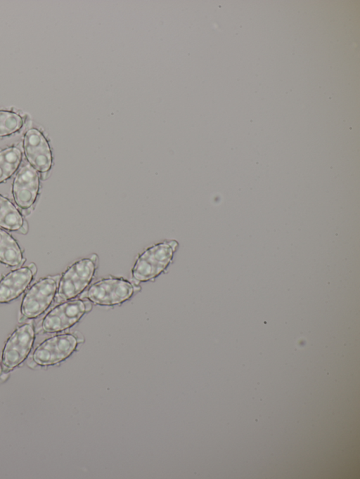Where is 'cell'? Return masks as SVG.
I'll return each instance as SVG.
<instances>
[{
    "label": "cell",
    "mask_w": 360,
    "mask_h": 479,
    "mask_svg": "<svg viewBox=\"0 0 360 479\" xmlns=\"http://www.w3.org/2000/svg\"><path fill=\"white\" fill-rule=\"evenodd\" d=\"M40 176L28 163L18 169L12 183L15 204L22 210H30L36 203L40 190Z\"/></svg>",
    "instance_id": "cell-9"
},
{
    "label": "cell",
    "mask_w": 360,
    "mask_h": 479,
    "mask_svg": "<svg viewBox=\"0 0 360 479\" xmlns=\"http://www.w3.org/2000/svg\"><path fill=\"white\" fill-rule=\"evenodd\" d=\"M25 118L21 114L8 110H0V138L13 136L21 131Z\"/></svg>",
    "instance_id": "cell-14"
},
{
    "label": "cell",
    "mask_w": 360,
    "mask_h": 479,
    "mask_svg": "<svg viewBox=\"0 0 360 479\" xmlns=\"http://www.w3.org/2000/svg\"><path fill=\"white\" fill-rule=\"evenodd\" d=\"M98 257L81 258L71 264L60 276L56 292V301L73 299L91 282L97 268Z\"/></svg>",
    "instance_id": "cell-2"
},
{
    "label": "cell",
    "mask_w": 360,
    "mask_h": 479,
    "mask_svg": "<svg viewBox=\"0 0 360 479\" xmlns=\"http://www.w3.org/2000/svg\"><path fill=\"white\" fill-rule=\"evenodd\" d=\"M59 278L58 275L43 277L28 289L20 305L24 318H36L49 308L56 298Z\"/></svg>",
    "instance_id": "cell-6"
},
{
    "label": "cell",
    "mask_w": 360,
    "mask_h": 479,
    "mask_svg": "<svg viewBox=\"0 0 360 479\" xmlns=\"http://www.w3.org/2000/svg\"><path fill=\"white\" fill-rule=\"evenodd\" d=\"M178 248L176 240H165L146 248L136 258L131 276L138 282L153 280L163 273Z\"/></svg>",
    "instance_id": "cell-1"
},
{
    "label": "cell",
    "mask_w": 360,
    "mask_h": 479,
    "mask_svg": "<svg viewBox=\"0 0 360 479\" xmlns=\"http://www.w3.org/2000/svg\"><path fill=\"white\" fill-rule=\"evenodd\" d=\"M24 261L22 250L17 241L0 228V263L9 267H18Z\"/></svg>",
    "instance_id": "cell-12"
},
{
    "label": "cell",
    "mask_w": 360,
    "mask_h": 479,
    "mask_svg": "<svg viewBox=\"0 0 360 479\" xmlns=\"http://www.w3.org/2000/svg\"><path fill=\"white\" fill-rule=\"evenodd\" d=\"M0 228L9 231L26 234L28 225L16 206L0 194Z\"/></svg>",
    "instance_id": "cell-11"
},
{
    "label": "cell",
    "mask_w": 360,
    "mask_h": 479,
    "mask_svg": "<svg viewBox=\"0 0 360 479\" xmlns=\"http://www.w3.org/2000/svg\"><path fill=\"white\" fill-rule=\"evenodd\" d=\"M3 369H4V368H3V367H2L1 362H0V376H1V375L2 374V373H3Z\"/></svg>",
    "instance_id": "cell-15"
},
{
    "label": "cell",
    "mask_w": 360,
    "mask_h": 479,
    "mask_svg": "<svg viewBox=\"0 0 360 479\" xmlns=\"http://www.w3.org/2000/svg\"><path fill=\"white\" fill-rule=\"evenodd\" d=\"M91 303L89 301L81 298L63 301L44 317L42 329L47 333H54L70 328L91 310Z\"/></svg>",
    "instance_id": "cell-5"
},
{
    "label": "cell",
    "mask_w": 360,
    "mask_h": 479,
    "mask_svg": "<svg viewBox=\"0 0 360 479\" xmlns=\"http://www.w3.org/2000/svg\"><path fill=\"white\" fill-rule=\"evenodd\" d=\"M77 344L78 339L72 334L53 336L43 341L35 348L32 360L40 366L56 365L70 356Z\"/></svg>",
    "instance_id": "cell-8"
},
{
    "label": "cell",
    "mask_w": 360,
    "mask_h": 479,
    "mask_svg": "<svg viewBox=\"0 0 360 479\" xmlns=\"http://www.w3.org/2000/svg\"><path fill=\"white\" fill-rule=\"evenodd\" d=\"M22 153L19 144L0 150V184L6 182L18 171L22 161Z\"/></svg>",
    "instance_id": "cell-13"
},
{
    "label": "cell",
    "mask_w": 360,
    "mask_h": 479,
    "mask_svg": "<svg viewBox=\"0 0 360 479\" xmlns=\"http://www.w3.org/2000/svg\"><path fill=\"white\" fill-rule=\"evenodd\" d=\"M34 339L35 331L32 323L18 326L4 344L1 354L3 368L12 370L22 363L30 354Z\"/></svg>",
    "instance_id": "cell-7"
},
{
    "label": "cell",
    "mask_w": 360,
    "mask_h": 479,
    "mask_svg": "<svg viewBox=\"0 0 360 479\" xmlns=\"http://www.w3.org/2000/svg\"><path fill=\"white\" fill-rule=\"evenodd\" d=\"M22 150L27 163L45 180L53 166V154L49 141L39 129L32 127L25 131Z\"/></svg>",
    "instance_id": "cell-4"
},
{
    "label": "cell",
    "mask_w": 360,
    "mask_h": 479,
    "mask_svg": "<svg viewBox=\"0 0 360 479\" xmlns=\"http://www.w3.org/2000/svg\"><path fill=\"white\" fill-rule=\"evenodd\" d=\"M134 293L131 282L121 277L110 276L91 284L86 291V298L96 305L112 306L127 301Z\"/></svg>",
    "instance_id": "cell-3"
},
{
    "label": "cell",
    "mask_w": 360,
    "mask_h": 479,
    "mask_svg": "<svg viewBox=\"0 0 360 479\" xmlns=\"http://www.w3.org/2000/svg\"><path fill=\"white\" fill-rule=\"evenodd\" d=\"M34 275L29 265L7 273L0 280V303H8L20 296L27 288Z\"/></svg>",
    "instance_id": "cell-10"
}]
</instances>
